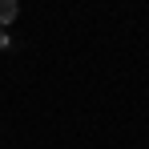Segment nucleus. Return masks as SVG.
Masks as SVG:
<instances>
[{
  "instance_id": "2",
  "label": "nucleus",
  "mask_w": 149,
  "mask_h": 149,
  "mask_svg": "<svg viewBox=\"0 0 149 149\" xmlns=\"http://www.w3.org/2000/svg\"><path fill=\"white\" fill-rule=\"evenodd\" d=\"M8 49V32H4V28H0V52Z\"/></svg>"
},
{
  "instance_id": "1",
  "label": "nucleus",
  "mask_w": 149,
  "mask_h": 149,
  "mask_svg": "<svg viewBox=\"0 0 149 149\" xmlns=\"http://www.w3.org/2000/svg\"><path fill=\"white\" fill-rule=\"evenodd\" d=\"M16 16H20V4H16V0H0V28L12 24Z\"/></svg>"
}]
</instances>
